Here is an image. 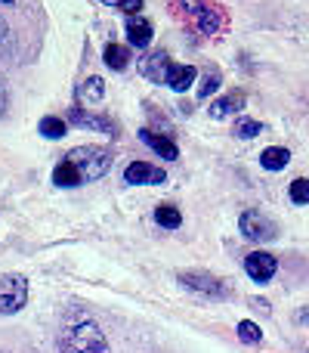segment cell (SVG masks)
<instances>
[{
	"label": "cell",
	"mask_w": 309,
	"mask_h": 353,
	"mask_svg": "<svg viewBox=\"0 0 309 353\" xmlns=\"http://www.w3.org/2000/svg\"><path fill=\"white\" fill-rule=\"evenodd\" d=\"M111 168V152L99 146H78L53 168V183L62 189L81 186V183H90L105 176Z\"/></svg>",
	"instance_id": "cell-1"
},
{
	"label": "cell",
	"mask_w": 309,
	"mask_h": 353,
	"mask_svg": "<svg viewBox=\"0 0 309 353\" xmlns=\"http://www.w3.org/2000/svg\"><path fill=\"white\" fill-rule=\"evenodd\" d=\"M59 347H62V353H111L105 335L99 332L96 323H90V319L65 325L59 335Z\"/></svg>",
	"instance_id": "cell-2"
},
{
	"label": "cell",
	"mask_w": 309,
	"mask_h": 353,
	"mask_svg": "<svg viewBox=\"0 0 309 353\" xmlns=\"http://www.w3.org/2000/svg\"><path fill=\"white\" fill-rule=\"evenodd\" d=\"M28 304V279L22 273L0 276V316H12Z\"/></svg>",
	"instance_id": "cell-3"
},
{
	"label": "cell",
	"mask_w": 309,
	"mask_h": 353,
	"mask_svg": "<svg viewBox=\"0 0 309 353\" xmlns=\"http://www.w3.org/2000/svg\"><path fill=\"white\" fill-rule=\"evenodd\" d=\"M182 12L192 19V25L201 31V34H217L223 28V12L220 6H213L211 0H180Z\"/></svg>",
	"instance_id": "cell-4"
},
{
	"label": "cell",
	"mask_w": 309,
	"mask_h": 353,
	"mask_svg": "<svg viewBox=\"0 0 309 353\" xmlns=\"http://www.w3.org/2000/svg\"><path fill=\"white\" fill-rule=\"evenodd\" d=\"M180 282L186 288H192V292L207 294V298H226V294H229V285H226L223 279H217V276L204 273V270H182Z\"/></svg>",
	"instance_id": "cell-5"
},
{
	"label": "cell",
	"mask_w": 309,
	"mask_h": 353,
	"mask_svg": "<svg viewBox=\"0 0 309 353\" xmlns=\"http://www.w3.org/2000/svg\"><path fill=\"white\" fill-rule=\"evenodd\" d=\"M238 226H242V236L251 239V242H273L279 236V226L260 211H244Z\"/></svg>",
	"instance_id": "cell-6"
},
{
	"label": "cell",
	"mask_w": 309,
	"mask_h": 353,
	"mask_svg": "<svg viewBox=\"0 0 309 353\" xmlns=\"http://www.w3.org/2000/svg\"><path fill=\"white\" fill-rule=\"evenodd\" d=\"M244 270H248V276L254 282H269L275 276V270H279V261L273 254H266V251H254V254L244 257Z\"/></svg>",
	"instance_id": "cell-7"
},
{
	"label": "cell",
	"mask_w": 309,
	"mask_h": 353,
	"mask_svg": "<svg viewBox=\"0 0 309 353\" xmlns=\"http://www.w3.org/2000/svg\"><path fill=\"white\" fill-rule=\"evenodd\" d=\"M124 180H127L130 186H158V183L167 180V174L155 165H146V161H134V165H127V171H124Z\"/></svg>",
	"instance_id": "cell-8"
},
{
	"label": "cell",
	"mask_w": 309,
	"mask_h": 353,
	"mask_svg": "<svg viewBox=\"0 0 309 353\" xmlns=\"http://www.w3.org/2000/svg\"><path fill=\"white\" fill-rule=\"evenodd\" d=\"M195 78H198V68H195V65H170L167 68V78H164V87L182 93V90H189V87L195 84Z\"/></svg>",
	"instance_id": "cell-9"
},
{
	"label": "cell",
	"mask_w": 309,
	"mask_h": 353,
	"mask_svg": "<svg viewBox=\"0 0 309 353\" xmlns=\"http://www.w3.org/2000/svg\"><path fill=\"white\" fill-rule=\"evenodd\" d=\"M173 65V62L167 59V53H152V56H142L140 62V72L146 74V78H152L155 84H164V78H167V68Z\"/></svg>",
	"instance_id": "cell-10"
},
{
	"label": "cell",
	"mask_w": 309,
	"mask_h": 353,
	"mask_svg": "<svg viewBox=\"0 0 309 353\" xmlns=\"http://www.w3.org/2000/svg\"><path fill=\"white\" fill-rule=\"evenodd\" d=\"M140 140L146 143V146H152L161 159H167V161H176L180 159V149H176V143L173 140H167V137H161V134H152V130H140Z\"/></svg>",
	"instance_id": "cell-11"
},
{
	"label": "cell",
	"mask_w": 309,
	"mask_h": 353,
	"mask_svg": "<svg viewBox=\"0 0 309 353\" xmlns=\"http://www.w3.org/2000/svg\"><path fill=\"white\" fill-rule=\"evenodd\" d=\"M127 41L134 47H149L152 43V22L142 16H130L127 19Z\"/></svg>",
	"instance_id": "cell-12"
},
{
	"label": "cell",
	"mask_w": 309,
	"mask_h": 353,
	"mask_svg": "<svg viewBox=\"0 0 309 353\" xmlns=\"http://www.w3.org/2000/svg\"><path fill=\"white\" fill-rule=\"evenodd\" d=\"M244 109V93L232 90L226 97H220L217 103H211V118H226V115H235V112Z\"/></svg>",
	"instance_id": "cell-13"
},
{
	"label": "cell",
	"mask_w": 309,
	"mask_h": 353,
	"mask_svg": "<svg viewBox=\"0 0 309 353\" xmlns=\"http://www.w3.org/2000/svg\"><path fill=\"white\" fill-rule=\"evenodd\" d=\"M72 121L84 124V128H93V130H105L109 137L118 134L115 121H111V118H105V115H87V112H81V109H72Z\"/></svg>",
	"instance_id": "cell-14"
},
{
	"label": "cell",
	"mask_w": 309,
	"mask_h": 353,
	"mask_svg": "<svg viewBox=\"0 0 309 353\" xmlns=\"http://www.w3.org/2000/svg\"><path fill=\"white\" fill-rule=\"evenodd\" d=\"M103 97H105V81L103 78H87L78 90V103H84V105H99Z\"/></svg>",
	"instance_id": "cell-15"
},
{
	"label": "cell",
	"mask_w": 309,
	"mask_h": 353,
	"mask_svg": "<svg viewBox=\"0 0 309 353\" xmlns=\"http://www.w3.org/2000/svg\"><path fill=\"white\" fill-rule=\"evenodd\" d=\"M288 161H291V152H288L285 146H269V149H263V155H260V165L266 168V171H285Z\"/></svg>",
	"instance_id": "cell-16"
},
{
	"label": "cell",
	"mask_w": 309,
	"mask_h": 353,
	"mask_svg": "<svg viewBox=\"0 0 309 353\" xmlns=\"http://www.w3.org/2000/svg\"><path fill=\"white\" fill-rule=\"evenodd\" d=\"M105 62H109V68H115V72H124L130 62V53L124 43H109L105 47Z\"/></svg>",
	"instance_id": "cell-17"
},
{
	"label": "cell",
	"mask_w": 309,
	"mask_h": 353,
	"mask_svg": "<svg viewBox=\"0 0 309 353\" xmlns=\"http://www.w3.org/2000/svg\"><path fill=\"white\" fill-rule=\"evenodd\" d=\"M155 223L164 226V230H176L182 223V214L176 211L173 205H158L155 208Z\"/></svg>",
	"instance_id": "cell-18"
},
{
	"label": "cell",
	"mask_w": 309,
	"mask_h": 353,
	"mask_svg": "<svg viewBox=\"0 0 309 353\" xmlns=\"http://www.w3.org/2000/svg\"><path fill=\"white\" fill-rule=\"evenodd\" d=\"M65 134H68V128H65V121H62V118L47 115L41 121V137H47V140H62Z\"/></svg>",
	"instance_id": "cell-19"
},
{
	"label": "cell",
	"mask_w": 309,
	"mask_h": 353,
	"mask_svg": "<svg viewBox=\"0 0 309 353\" xmlns=\"http://www.w3.org/2000/svg\"><path fill=\"white\" fill-rule=\"evenodd\" d=\"M238 338H242L244 344H260L263 341V332L257 323H251V319H242L238 323Z\"/></svg>",
	"instance_id": "cell-20"
},
{
	"label": "cell",
	"mask_w": 309,
	"mask_h": 353,
	"mask_svg": "<svg viewBox=\"0 0 309 353\" xmlns=\"http://www.w3.org/2000/svg\"><path fill=\"white\" fill-rule=\"evenodd\" d=\"M257 134H263V124L260 121H251V118L235 121V137H238V140H254Z\"/></svg>",
	"instance_id": "cell-21"
},
{
	"label": "cell",
	"mask_w": 309,
	"mask_h": 353,
	"mask_svg": "<svg viewBox=\"0 0 309 353\" xmlns=\"http://www.w3.org/2000/svg\"><path fill=\"white\" fill-rule=\"evenodd\" d=\"M291 201L294 205H309V180L297 176V180L291 183Z\"/></svg>",
	"instance_id": "cell-22"
},
{
	"label": "cell",
	"mask_w": 309,
	"mask_h": 353,
	"mask_svg": "<svg viewBox=\"0 0 309 353\" xmlns=\"http://www.w3.org/2000/svg\"><path fill=\"white\" fill-rule=\"evenodd\" d=\"M103 3L118 6V10H121V12H127V16H136V12L142 10V0H103Z\"/></svg>",
	"instance_id": "cell-23"
},
{
	"label": "cell",
	"mask_w": 309,
	"mask_h": 353,
	"mask_svg": "<svg viewBox=\"0 0 309 353\" xmlns=\"http://www.w3.org/2000/svg\"><path fill=\"white\" fill-rule=\"evenodd\" d=\"M217 87H220V74H207V78L201 81V87H198V97H201V99L211 97V93L217 90Z\"/></svg>",
	"instance_id": "cell-24"
},
{
	"label": "cell",
	"mask_w": 309,
	"mask_h": 353,
	"mask_svg": "<svg viewBox=\"0 0 309 353\" xmlns=\"http://www.w3.org/2000/svg\"><path fill=\"white\" fill-rule=\"evenodd\" d=\"M6 112V87H3V81H0V115Z\"/></svg>",
	"instance_id": "cell-25"
},
{
	"label": "cell",
	"mask_w": 309,
	"mask_h": 353,
	"mask_svg": "<svg viewBox=\"0 0 309 353\" xmlns=\"http://www.w3.org/2000/svg\"><path fill=\"white\" fill-rule=\"evenodd\" d=\"M6 37V22H3V16H0V41Z\"/></svg>",
	"instance_id": "cell-26"
},
{
	"label": "cell",
	"mask_w": 309,
	"mask_h": 353,
	"mask_svg": "<svg viewBox=\"0 0 309 353\" xmlns=\"http://www.w3.org/2000/svg\"><path fill=\"white\" fill-rule=\"evenodd\" d=\"M306 319H309V310H303V313H300V323H306Z\"/></svg>",
	"instance_id": "cell-27"
},
{
	"label": "cell",
	"mask_w": 309,
	"mask_h": 353,
	"mask_svg": "<svg viewBox=\"0 0 309 353\" xmlns=\"http://www.w3.org/2000/svg\"><path fill=\"white\" fill-rule=\"evenodd\" d=\"M3 3H12V0H3Z\"/></svg>",
	"instance_id": "cell-28"
}]
</instances>
